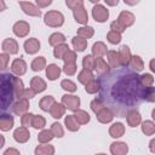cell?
Segmentation results:
<instances>
[{
  "label": "cell",
  "mask_w": 155,
  "mask_h": 155,
  "mask_svg": "<svg viewBox=\"0 0 155 155\" xmlns=\"http://www.w3.org/2000/svg\"><path fill=\"white\" fill-rule=\"evenodd\" d=\"M99 99L115 116L126 117L127 114L143 102L144 88L137 71L119 67L99 75Z\"/></svg>",
  "instance_id": "cell-1"
},
{
  "label": "cell",
  "mask_w": 155,
  "mask_h": 155,
  "mask_svg": "<svg viewBox=\"0 0 155 155\" xmlns=\"http://www.w3.org/2000/svg\"><path fill=\"white\" fill-rule=\"evenodd\" d=\"M0 91H1V109L6 111L13 104L16 97L15 91V76L10 73H2L0 76Z\"/></svg>",
  "instance_id": "cell-2"
},
{
  "label": "cell",
  "mask_w": 155,
  "mask_h": 155,
  "mask_svg": "<svg viewBox=\"0 0 155 155\" xmlns=\"http://www.w3.org/2000/svg\"><path fill=\"white\" fill-rule=\"evenodd\" d=\"M64 22V17L61 12L58 11H48L45 15V24H47L48 27H61Z\"/></svg>",
  "instance_id": "cell-3"
},
{
  "label": "cell",
  "mask_w": 155,
  "mask_h": 155,
  "mask_svg": "<svg viewBox=\"0 0 155 155\" xmlns=\"http://www.w3.org/2000/svg\"><path fill=\"white\" fill-rule=\"evenodd\" d=\"M92 16L97 22H105L109 17V12L104 6L97 4L92 10Z\"/></svg>",
  "instance_id": "cell-4"
},
{
  "label": "cell",
  "mask_w": 155,
  "mask_h": 155,
  "mask_svg": "<svg viewBox=\"0 0 155 155\" xmlns=\"http://www.w3.org/2000/svg\"><path fill=\"white\" fill-rule=\"evenodd\" d=\"M62 104L70 109V110H78L79 105H80V98L76 96H69V94H64L62 97Z\"/></svg>",
  "instance_id": "cell-5"
},
{
  "label": "cell",
  "mask_w": 155,
  "mask_h": 155,
  "mask_svg": "<svg viewBox=\"0 0 155 155\" xmlns=\"http://www.w3.org/2000/svg\"><path fill=\"white\" fill-rule=\"evenodd\" d=\"M29 30H30V27H29V24H28L27 22H24V21H19V22H17V23L13 25V33H15L17 36H19V38L25 36V35L29 33Z\"/></svg>",
  "instance_id": "cell-6"
},
{
  "label": "cell",
  "mask_w": 155,
  "mask_h": 155,
  "mask_svg": "<svg viewBox=\"0 0 155 155\" xmlns=\"http://www.w3.org/2000/svg\"><path fill=\"white\" fill-rule=\"evenodd\" d=\"M19 5H21V7H22V10L27 13V15H29V16H35V17H39L40 15H41V11L34 5V4H31V2H27V1H21L19 2Z\"/></svg>",
  "instance_id": "cell-7"
},
{
  "label": "cell",
  "mask_w": 155,
  "mask_h": 155,
  "mask_svg": "<svg viewBox=\"0 0 155 155\" xmlns=\"http://www.w3.org/2000/svg\"><path fill=\"white\" fill-rule=\"evenodd\" d=\"M117 22H119L121 25H124L125 28H126V27H130V25H132L133 22H134V16H133L131 12H128V11H122V12L119 15Z\"/></svg>",
  "instance_id": "cell-8"
},
{
  "label": "cell",
  "mask_w": 155,
  "mask_h": 155,
  "mask_svg": "<svg viewBox=\"0 0 155 155\" xmlns=\"http://www.w3.org/2000/svg\"><path fill=\"white\" fill-rule=\"evenodd\" d=\"M119 57H120V62H121V65L122 67H127L130 64L132 56H131V52H130L128 46H126V45L121 46V48L119 51Z\"/></svg>",
  "instance_id": "cell-9"
},
{
  "label": "cell",
  "mask_w": 155,
  "mask_h": 155,
  "mask_svg": "<svg viewBox=\"0 0 155 155\" xmlns=\"http://www.w3.org/2000/svg\"><path fill=\"white\" fill-rule=\"evenodd\" d=\"M2 50L10 54H13V53H17L18 52V44L16 40L13 39H6L2 41Z\"/></svg>",
  "instance_id": "cell-10"
},
{
  "label": "cell",
  "mask_w": 155,
  "mask_h": 155,
  "mask_svg": "<svg viewBox=\"0 0 155 155\" xmlns=\"http://www.w3.org/2000/svg\"><path fill=\"white\" fill-rule=\"evenodd\" d=\"M29 108V102L27 98L18 99V102L13 105V113L17 115H24Z\"/></svg>",
  "instance_id": "cell-11"
},
{
  "label": "cell",
  "mask_w": 155,
  "mask_h": 155,
  "mask_svg": "<svg viewBox=\"0 0 155 155\" xmlns=\"http://www.w3.org/2000/svg\"><path fill=\"white\" fill-rule=\"evenodd\" d=\"M110 151L113 155H126L128 151V147L126 145V143L115 142L110 145Z\"/></svg>",
  "instance_id": "cell-12"
},
{
  "label": "cell",
  "mask_w": 155,
  "mask_h": 155,
  "mask_svg": "<svg viewBox=\"0 0 155 155\" xmlns=\"http://www.w3.org/2000/svg\"><path fill=\"white\" fill-rule=\"evenodd\" d=\"M13 137H15V139L18 142V143H24V142H27L28 139H29V137H30V134H29V131L27 130V127H18L16 131H15V133H13Z\"/></svg>",
  "instance_id": "cell-13"
},
{
  "label": "cell",
  "mask_w": 155,
  "mask_h": 155,
  "mask_svg": "<svg viewBox=\"0 0 155 155\" xmlns=\"http://www.w3.org/2000/svg\"><path fill=\"white\" fill-rule=\"evenodd\" d=\"M11 69L12 71L16 74V75H23L25 73V69H27V64L23 59L21 58H17L13 61L12 65H11Z\"/></svg>",
  "instance_id": "cell-14"
},
{
  "label": "cell",
  "mask_w": 155,
  "mask_h": 155,
  "mask_svg": "<svg viewBox=\"0 0 155 155\" xmlns=\"http://www.w3.org/2000/svg\"><path fill=\"white\" fill-rule=\"evenodd\" d=\"M24 48H25V51H27L28 53L33 54V53H35V52L39 51V48H40V42H39V40L35 39V38L28 39V40L24 42Z\"/></svg>",
  "instance_id": "cell-15"
},
{
  "label": "cell",
  "mask_w": 155,
  "mask_h": 155,
  "mask_svg": "<svg viewBox=\"0 0 155 155\" xmlns=\"http://www.w3.org/2000/svg\"><path fill=\"white\" fill-rule=\"evenodd\" d=\"M30 88L35 91V93H39V92H42L45 88H46V82L39 78V76H34L30 81Z\"/></svg>",
  "instance_id": "cell-16"
},
{
  "label": "cell",
  "mask_w": 155,
  "mask_h": 155,
  "mask_svg": "<svg viewBox=\"0 0 155 155\" xmlns=\"http://www.w3.org/2000/svg\"><path fill=\"white\" fill-rule=\"evenodd\" d=\"M113 117H114V114H113L109 109H107V108H103L101 111L97 113V119H98V121L102 122V124L110 122V121L113 120Z\"/></svg>",
  "instance_id": "cell-17"
},
{
  "label": "cell",
  "mask_w": 155,
  "mask_h": 155,
  "mask_svg": "<svg viewBox=\"0 0 155 155\" xmlns=\"http://www.w3.org/2000/svg\"><path fill=\"white\" fill-rule=\"evenodd\" d=\"M107 58H108V62L110 64V67L114 69V68H119L121 65V62H120V57H119V53L116 51H108L107 52Z\"/></svg>",
  "instance_id": "cell-18"
},
{
  "label": "cell",
  "mask_w": 155,
  "mask_h": 155,
  "mask_svg": "<svg viewBox=\"0 0 155 155\" xmlns=\"http://www.w3.org/2000/svg\"><path fill=\"white\" fill-rule=\"evenodd\" d=\"M125 132V127L121 122H116V124H113L109 128V134L113 137V138H117V137H121Z\"/></svg>",
  "instance_id": "cell-19"
},
{
  "label": "cell",
  "mask_w": 155,
  "mask_h": 155,
  "mask_svg": "<svg viewBox=\"0 0 155 155\" xmlns=\"http://www.w3.org/2000/svg\"><path fill=\"white\" fill-rule=\"evenodd\" d=\"M73 12H74V17H75L76 22H79V23H81V24L87 23L88 16H87V12H86V10L84 8V6H82V7H79V8H76V10H74Z\"/></svg>",
  "instance_id": "cell-20"
},
{
  "label": "cell",
  "mask_w": 155,
  "mask_h": 155,
  "mask_svg": "<svg viewBox=\"0 0 155 155\" xmlns=\"http://www.w3.org/2000/svg\"><path fill=\"white\" fill-rule=\"evenodd\" d=\"M94 69L97 70V73H98L99 75H103V74H105V73L109 71V67H108V64L104 62V59H103L102 57L94 58Z\"/></svg>",
  "instance_id": "cell-21"
},
{
  "label": "cell",
  "mask_w": 155,
  "mask_h": 155,
  "mask_svg": "<svg viewBox=\"0 0 155 155\" xmlns=\"http://www.w3.org/2000/svg\"><path fill=\"white\" fill-rule=\"evenodd\" d=\"M13 126V117L7 114H2L0 117V128L2 131H8Z\"/></svg>",
  "instance_id": "cell-22"
},
{
  "label": "cell",
  "mask_w": 155,
  "mask_h": 155,
  "mask_svg": "<svg viewBox=\"0 0 155 155\" xmlns=\"http://www.w3.org/2000/svg\"><path fill=\"white\" fill-rule=\"evenodd\" d=\"M126 119H127V124H128L131 127H136V126H138L139 122H140V115H139V113H138L137 110L130 111V113L127 114Z\"/></svg>",
  "instance_id": "cell-23"
},
{
  "label": "cell",
  "mask_w": 155,
  "mask_h": 155,
  "mask_svg": "<svg viewBox=\"0 0 155 155\" xmlns=\"http://www.w3.org/2000/svg\"><path fill=\"white\" fill-rule=\"evenodd\" d=\"M78 79H79V81H80L81 84H84V85L86 86L87 84H90L91 81H93V80H94V76H93V74H92L90 70L84 69V70H81V71L79 73Z\"/></svg>",
  "instance_id": "cell-24"
},
{
  "label": "cell",
  "mask_w": 155,
  "mask_h": 155,
  "mask_svg": "<svg viewBox=\"0 0 155 155\" xmlns=\"http://www.w3.org/2000/svg\"><path fill=\"white\" fill-rule=\"evenodd\" d=\"M64 113H65V107H64L63 104H58V103H54V104L52 105L51 110H50V114H51L52 117H54V119L62 117V116L64 115Z\"/></svg>",
  "instance_id": "cell-25"
},
{
  "label": "cell",
  "mask_w": 155,
  "mask_h": 155,
  "mask_svg": "<svg viewBox=\"0 0 155 155\" xmlns=\"http://www.w3.org/2000/svg\"><path fill=\"white\" fill-rule=\"evenodd\" d=\"M59 74H61V69L56 64H50L46 68V75L50 80H56L57 78H59Z\"/></svg>",
  "instance_id": "cell-26"
},
{
  "label": "cell",
  "mask_w": 155,
  "mask_h": 155,
  "mask_svg": "<svg viewBox=\"0 0 155 155\" xmlns=\"http://www.w3.org/2000/svg\"><path fill=\"white\" fill-rule=\"evenodd\" d=\"M53 154H54V148L50 144L48 145L42 144L35 148V155H53Z\"/></svg>",
  "instance_id": "cell-27"
},
{
  "label": "cell",
  "mask_w": 155,
  "mask_h": 155,
  "mask_svg": "<svg viewBox=\"0 0 155 155\" xmlns=\"http://www.w3.org/2000/svg\"><path fill=\"white\" fill-rule=\"evenodd\" d=\"M92 53L96 58H99L107 53V46L103 42H96L92 47Z\"/></svg>",
  "instance_id": "cell-28"
},
{
  "label": "cell",
  "mask_w": 155,
  "mask_h": 155,
  "mask_svg": "<svg viewBox=\"0 0 155 155\" xmlns=\"http://www.w3.org/2000/svg\"><path fill=\"white\" fill-rule=\"evenodd\" d=\"M54 103H56V102H54V99H53L52 96H45V97L40 101L39 105H40V108H41L42 110H45V111H50L51 108H52V105H53Z\"/></svg>",
  "instance_id": "cell-29"
},
{
  "label": "cell",
  "mask_w": 155,
  "mask_h": 155,
  "mask_svg": "<svg viewBox=\"0 0 155 155\" xmlns=\"http://www.w3.org/2000/svg\"><path fill=\"white\" fill-rule=\"evenodd\" d=\"M64 41H65V36H64L63 34H61V33H53V34L50 36V39H48V42H50V45H52V46L62 45V44H64Z\"/></svg>",
  "instance_id": "cell-30"
},
{
  "label": "cell",
  "mask_w": 155,
  "mask_h": 155,
  "mask_svg": "<svg viewBox=\"0 0 155 155\" xmlns=\"http://www.w3.org/2000/svg\"><path fill=\"white\" fill-rule=\"evenodd\" d=\"M64 122H65V126H67V128L69 130V131H78L79 130V122L76 121V119L74 117V115H68L67 117H65V120H64Z\"/></svg>",
  "instance_id": "cell-31"
},
{
  "label": "cell",
  "mask_w": 155,
  "mask_h": 155,
  "mask_svg": "<svg viewBox=\"0 0 155 155\" xmlns=\"http://www.w3.org/2000/svg\"><path fill=\"white\" fill-rule=\"evenodd\" d=\"M130 64H131L132 70H134V71H140L144 68V63H143V61H142V58L139 56H133L131 58Z\"/></svg>",
  "instance_id": "cell-32"
},
{
  "label": "cell",
  "mask_w": 155,
  "mask_h": 155,
  "mask_svg": "<svg viewBox=\"0 0 155 155\" xmlns=\"http://www.w3.org/2000/svg\"><path fill=\"white\" fill-rule=\"evenodd\" d=\"M74 117L76 119V121L79 124H87L90 121V115L85 111V110H76L74 114Z\"/></svg>",
  "instance_id": "cell-33"
},
{
  "label": "cell",
  "mask_w": 155,
  "mask_h": 155,
  "mask_svg": "<svg viewBox=\"0 0 155 155\" xmlns=\"http://www.w3.org/2000/svg\"><path fill=\"white\" fill-rule=\"evenodd\" d=\"M15 91H16V97L19 99L23 98V94H24V88H23V82L19 78H16L15 76Z\"/></svg>",
  "instance_id": "cell-34"
},
{
  "label": "cell",
  "mask_w": 155,
  "mask_h": 155,
  "mask_svg": "<svg viewBox=\"0 0 155 155\" xmlns=\"http://www.w3.org/2000/svg\"><path fill=\"white\" fill-rule=\"evenodd\" d=\"M92 35H93V29L91 27H81L78 29V36H80L85 40L92 38Z\"/></svg>",
  "instance_id": "cell-35"
},
{
  "label": "cell",
  "mask_w": 155,
  "mask_h": 155,
  "mask_svg": "<svg viewBox=\"0 0 155 155\" xmlns=\"http://www.w3.org/2000/svg\"><path fill=\"white\" fill-rule=\"evenodd\" d=\"M73 46L78 51H84L87 47V41L80 36H75V38H73Z\"/></svg>",
  "instance_id": "cell-36"
},
{
  "label": "cell",
  "mask_w": 155,
  "mask_h": 155,
  "mask_svg": "<svg viewBox=\"0 0 155 155\" xmlns=\"http://www.w3.org/2000/svg\"><path fill=\"white\" fill-rule=\"evenodd\" d=\"M68 51H69L68 45L62 44V45L56 46V48H54V51H53V54H54V57H56V58H62V59H63L64 54H65Z\"/></svg>",
  "instance_id": "cell-37"
},
{
  "label": "cell",
  "mask_w": 155,
  "mask_h": 155,
  "mask_svg": "<svg viewBox=\"0 0 155 155\" xmlns=\"http://www.w3.org/2000/svg\"><path fill=\"white\" fill-rule=\"evenodd\" d=\"M46 65V61L44 57H36L33 62H31V69L35 71H39L41 69H44Z\"/></svg>",
  "instance_id": "cell-38"
},
{
  "label": "cell",
  "mask_w": 155,
  "mask_h": 155,
  "mask_svg": "<svg viewBox=\"0 0 155 155\" xmlns=\"http://www.w3.org/2000/svg\"><path fill=\"white\" fill-rule=\"evenodd\" d=\"M53 137H54V136H53V133H52L51 130H45V131H42V132L39 133L38 140H39L40 143H47V142H50Z\"/></svg>",
  "instance_id": "cell-39"
},
{
  "label": "cell",
  "mask_w": 155,
  "mask_h": 155,
  "mask_svg": "<svg viewBox=\"0 0 155 155\" xmlns=\"http://www.w3.org/2000/svg\"><path fill=\"white\" fill-rule=\"evenodd\" d=\"M142 131L147 136H151L155 133V124L151 121H144L142 124Z\"/></svg>",
  "instance_id": "cell-40"
},
{
  "label": "cell",
  "mask_w": 155,
  "mask_h": 155,
  "mask_svg": "<svg viewBox=\"0 0 155 155\" xmlns=\"http://www.w3.org/2000/svg\"><path fill=\"white\" fill-rule=\"evenodd\" d=\"M82 65H84V69L90 70V71L92 69H94V58H93V56H91V54L85 56L84 59H82Z\"/></svg>",
  "instance_id": "cell-41"
},
{
  "label": "cell",
  "mask_w": 155,
  "mask_h": 155,
  "mask_svg": "<svg viewBox=\"0 0 155 155\" xmlns=\"http://www.w3.org/2000/svg\"><path fill=\"white\" fill-rule=\"evenodd\" d=\"M143 99L148 102H155V87H145L143 92Z\"/></svg>",
  "instance_id": "cell-42"
},
{
  "label": "cell",
  "mask_w": 155,
  "mask_h": 155,
  "mask_svg": "<svg viewBox=\"0 0 155 155\" xmlns=\"http://www.w3.org/2000/svg\"><path fill=\"white\" fill-rule=\"evenodd\" d=\"M34 116L33 114H28L25 113L24 115H22V119H21V122H22V126L23 127H29V126H33V120H34Z\"/></svg>",
  "instance_id": "cell-43"
},
{
  "label": "cell",
  "mask_w": 155,
  "mask_h": 155,
  "mask_svg": "<svg viewBox=\"0 0 155 155\" xmlns=\"http://www.w3.org/2000/svg\"><path fill=\"white\" fill-rule=\"evenodd\" d=\"M107 39H108V41L111 42V44H119V42L121 41V35H120L119 33H116V31L110 30V31L107 34Z\"/></svg>",
  "instance_id": "cell-44"
},
{
  "label": "cell",
  "mask_w": 155,
  "mask_h": 155,
  "mask_svg": "<svg viewBox=\"0 0 155 155\" xmlns=\"http://www.w3.org/2000/svg\"><path fill=\"white\" fill-rule=\"evenodd\" d=\"M85 90H86L87 93H96L97 91H99V84H98V81H96V80L91 81L90 84H87L85 86Z\"/></svg>",
  "instance_id": "cell-45"
},
{
  "label": "cell",
  "mask_w": 155,
  "mask_h": 155,
  "mask_svg": "<svg viewBox=\"0 0 155 155\" xmlns=\"http://www.w3.org/2000/svg\"><path fill=\"white\" fill-rule=\"evenodd\" d=\"M51 131H52L53 136H54V137H58V138H59V137H63V134H64V131H63V128H62V125L58 124V122H54V124L52 125Z\"/></svg>",
  "instance_id": "cell-46"
},
{
  "label": "cell",
  "mask_w": 155,
  "mask_h": 155,
  "mask_svg": "<svg viewBox=\"0 0 155 155\" xmlns=\"http://www.w3.org/2000/svg\"><path fill=\"white\" fill-rule=\"evenodd\" d=\"M153 82H154V78L150 74H143L140 76V84L143 85V87H149Z\"/></svg>",
  "instance_id": "cell-47"
},
{
  "label": "cell",
  "mask_w": 155,
  "mask_h": 155,
  "mask_svg": "<svg viewBox=\"0 0 155 155\" xmlns=\"http://www.w3.org/2000/svg\"><path fill=\"white\" fill-rule=\"evenodd\" d=\"M61 86H62L65 91H69V92H74V91L76 90V85H75L73 81H70V80H63V81L61 82Z\"/></svg>",
  "instance_id": "cell-48"
},
{
  "label": "cell",
  "mask_w": 155,
  "mask_h": 155,
  "mask_svg": "<svg viewBox=\"0 0 155 155\" xmlns=\"http://www.w3.org/2000/svg\"><path fill=\"white\" fill-rule=\"evenodd\" d=\"M103 108H105L104 105H103V103L101 102V99L99 98H96V99H93L92 102H91V109L97 114L98 111H101Z\"/></svg>",
  "instance_id": "cell-49"
},
{
  "label": "cell",
  "mask_w": 155,
  "mask_h": 155,
  "mask_svg": "<svg viewBox=\"0 0 155 155\" xmlns=\"http://www.w3.org/2000/svg\"><path fill=\"white\" fill-rule=\"evenodd\" d=\"M63 61H64V64H68V63H75V61H76V54H75V52L69 50V51L64 54Z\"/></svg>",
  "instance_id": "cell-50"
},
{
  "label": "cell",
  "mask_w": 155,
  "mask_h": 155,
  "mask_svg": "<svg viewBox=\"0 0 155 155\" xmlns=\"http://www.w3.org/2000/svg\"><path fill=\"white\" fill-rule=\"evenodd\" d=\"M46 125V121L42 116L38 115V116H34V120H33V127L35 128H42L44 126Z\"/></svg>",
  "instance_id": "cell-51"
},
{
  "label": "cell",
  "mask_w": 155,
  "mask_h": 155,
  "mask_svg": "<svg viewBox=\"0 0 155 155\" xmlns=\"http://www.w3.org/2000/svg\"><path fill=\"white\" fill-rule=\"evenodd\" d=\"M82 5H84V2L81 0H67V6L70 7L73 11L79 7H82Z\"/></svg>",
  "instance_id": "cell-52"
},
{
  "label": "cell",
  "mask_w": 155,
  "mask_h": 155,
  "mask_svg": "<svg viewBox=\"0 0 155 155\" xmlns=\"http://www.w3.org/2000/svg\"><path fill=\"white\" fill-rule=\"evenodd\" d=\"M63 71H64L67 75H73V74L76 71V64H75V63H68V64H64Z\"/></svg>",
  "instance_id": "cell-53"
},
{
  "label": "cell",
  "mask_w": 155,
  "mask_h": 155,
  "mask_svg": "<svg viewBox=\"0 0 155 155\" xmlns=\"http://www.w3.org/2000/svg\"><path fill=\"white\" fill-rule=\"evenodd\" d=\"M110 29H111L113 31H116V33H119V34H120V33H122L126 28H125L124 25H121L117 21H114V22L110 24Z\"/></svg>",
  "instance_id": "cell-54"
},
{
  "label": "cell",
  "mask_w": 155,
  "mask_h": 155,
  "mask_svg": "<svg viewBox=\"0 0 155 155\" xmlns=\"http://www.w3.org/2000/svg\"><path fill=\"white\" fill-rule=\"evenodd\" d=\"M0 61H1V69L6 68L7 62H8V56H7L6 53H1V54H0Z\"/></svg>",
  "instance_id": "cell-55"
},
{
  "label": "cell",
  "mask_w": 155,
  "mask_h": 155,
  "mask_svg": "<svg viewBox=\"0 0 155 155\" xmlns=\"http://www.w3.org/2000/svg\"><path fill=\"white\" fill-rule=\"evenodd\" d=\"M35 96V91L34 90H31V88H29V90H25L24 91V94H23V98H31V97H34Z\"/></svg>",
  "instance_id": "cell-56"
},
{
  "label": "cell",
  "mask_w": 155,
  "mask_h": 155,
  "mask_svg": "<svg viewBox=\"0 0 155 155\" xmlns=\"http://www.w3.org/2000/svg\"><path fill=\"white\" fill-rule=\"evenodd\" d=\"M4 155H21V154H19V151H18L17 149L10 148V149H7V150L4 153Z\"/></svg>",
  "instance_id": "cell-57"
},
{
  "label": "cell",
  "mask_w": 155,
  "mask_h": 155,
  "mask_svg": "<svg viewBox=\"0 0 155 155\" xmlns=\"http://www.w3.org/2000/svg\"><path fill=\"white\" fill-rule=\"evenodd\" d=\"M52 1L51 0H47V1H40V0H38L36 1V4H38V6L39 7H44V6H48L50 4H51Z\"/></svg>",
  "instance_id": "cell-58"
},
{
  "label": "cell",
  "mask_w": 155,
  "mask_h": 155,
  "mask_svg": "<svg viewBox=\"0 0 155 155\" xmlns=\"http://www.w3.org/2000/svg\"><path fill=\"white\" fill-rule=\"evenodd\" d=\"M149 148H150V150L153 151V153H155V138L150 142V144H149Z\"/></svg>",
  "instance_id": "cell-59"
},
{
  "label": "cell",
  "mask_w": 155,
  "mask_h": 155,
  "mask_svg": "<svg viewBox=\"0 0 155 155\" xmlns=\"http://www.w3.org/2000/svg\"><path fill=\"white\" fill-rule=\"evenodd\" d=\"M150 69H151V70L155 73V58L150 61Z\"/></svg>",
  "instance_id": "cell-60"
},
{
  "label": "cell",
  "mask_w": 155,
  "mask_h": 155,
  "mask_svg": "<svg viewBox=\"0 0 155 155\" xmlns=\"http://www.w3.org/2000/svg\"><path fill=\"white\" fill-rule=\"evenodd\" d=\"M105 2L108 4V5H117V0H115V1H108V0H105Z\"/></svg>",
  "instance_id": "cell-61"
},
{
  "label": "cell",
  "mask_w": 155,
  "mask_h": 155,
  "mask_svg": "<svg viewBox=\"0 0 155 155\" xmlns=\"http://www.w3.org/2000/svg\"><path fill=\"white\" fill-rule=\"evenodd\" d=\"M151 116H153V119H154V120H155V109H154V110H153V113H151Z\"/></svg>",
  "instance_id": "cell-62"
},
{
  "label": "cell",
  "mask_w": 155,
  "mask_h": 155,
  "mask_svg": "<svg viewBox=\"0 0 155 155\" xmlns=\"http://www.w3.org/2000/svg\"><path fill=\"white\" fill-rule=\"evenodd\" d=\"M98 155H105V154H98Z\"/></svg>",
  "instance_id": "cell-63"
}]
</instances>
